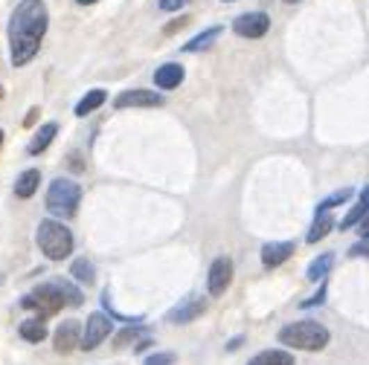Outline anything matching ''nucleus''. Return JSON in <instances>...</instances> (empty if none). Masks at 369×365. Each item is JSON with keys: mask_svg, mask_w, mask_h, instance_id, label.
Instances as JSON below:
<instances>
[{"mask_svg": "<svg viewBox=\"0 0 369 365\" xmlns=\"http://www.w3.org/2000/svg\"><path fill=\"white\" fill-rule=\"evenodd\" d=\"M50 26L44 0H21L9 18V58L12 67H26L38 56L44 32Z\"/></svg>", "mask_w": 369, "mask_h": 365, "instance_id": "f257e3e1", "label": "nucleus"}, {"mask_svg": "<svg viewBox=\"0 0 369 365\" xmlns=\"http://www.w3.org/2000/svg\"><path fill=\"white\" fill-rule=\"evenodd\" d=\"M277 339L288 348H297V351H323V348L329 345L331 334H329V328H323L320 322H291V325H285Z\"/></svg>", "mask_w": 369, "mask_h": 365, "instance_id": "f03ea898", "label": "nucleus"}, {"mask_svg": "<svg viewBox=\"0 0 369 365\" xmlns=\"http://www.w3.org/2000/svg\"><path fill=\"white\" fill-rule=\"evenodd\" d=\"M35 241L41 246V253L50 261H64L73 253V232L64 226L61 221H41Z\"/></svg>", "mask_w": 369, "mask_h": 365, "instance_id": "7ed1b4c3", "label": "nucleus"}, {"mask_svg": "<svg viewBox=\"0 0 369 365\" xmlns=\"http://www.w3.org/2000/svg\"><path fill=\"white\" fill-rule=\"evenodd\" d=\"M79 203H82V186L67 177H58L50 182L47 189V209H50L56 218H73L79 212Z\"/></svg>", "mask_w": 369, "mask_h": 365, "instance_id": "20e7f679", "label": "nucleus"}, {"mask_svg": "<svg viewBox=\"0 0 369 365\" xmlns=\"http://www.w3.org/2000/svg\"><path fill=\"white\" fill-rule=\"evenodd\" d=\"M21 305L26 310H38V319H47V316H56V313L67 302H64V293H61L58 285H41V287L32 290L29 296H24Z\"/></svg>", "mask_w": 369, "mask_h": 365, "instance_id": "39448f33", "label": "nucleus"}, {"mask_svg": "<svg viewBox=\"0 0 369 365\" xmlns=\"http://www.w3.org/2000/svg\"><path fill=\"white\" fill-rule=\"evenodd\" d=\"M110 330H114V322H110L108 313H90L85 322V334H82V351L99 348L110 337Z\"/></svg>", "mask_w": 369, "mask_h": 365, "instance_id": "423d86ee", "label": "nucleus"}, {"mask_svg": "<svg viewBox=\"0 0 369 365\" xmlns=\"http://www.w3.org/2000/svg\"><path fill=\"white\" fill-rule=\"evenodd\" d=\"M82 322L79 319H67V322H61L56 328V334H53V348L58 354H70L76 351V348H82Z\"/></svg>", "mask_w": 369, "mask_h": 365, "instance_id": "0eeeda50", "label": "nucleus"}, {"mask_svg": "<svg viewBox=\"0 0 369 365\" xmlns=\"http://www.w3.org/2000/svg\"><path fill=\"white\" fill-rule=\"evenodd\" d=\"M268 29H270V18L265 12H247V15H238V18L233 21V32L236 35H242V38H262L268 35Z\"/></svg>", "mask_w": 369, "mask_h": 365, "instance_id": "6e6552de", "label": "nucleus"}, {"mask_svg": "<svg viewBox=\"0 0 369 365\" xmlns=\"http://www.w3.org/2000/svg\"><path fill=\"white\" fill-rule=\"evenodd\" d=\"M163 105V96L154 93V90H122L117 99H114V108L117 110H125V108H160Z\"/></svg>", "mask_w": 369, "mask_h": 365, "instance_id": "1a4fd4ad", "label": "nucleus"}, {"mask_svg": "<svg viewBox=\"0 0 369 365\" xmlns=\"http://www.w3.org/2000/svg\"><path fill=\"white\" fill-rule=\"evenodd\" d=\"M233 281V261L227 255H221L213 261L210 267V278H206V285H210V296H224Z\"/></svg>", "mask_w": 369, "mask_h": 365, "instance_id": "9d476101", "label": "nucleus"}, {"mask_svg": "<svg viewBox=\"0 0 369 365\" xmlns=\"http://www.w3.org/2000/svg\"><path fill=\"white\" fill-rule=\"evenodd\" d=\"M204 310H206V298L192 296V298H186V302H181L174 310H169L166 319H169L172 325H186V322H195Z\"/></svg>", "mask_w": 369, "mask_h": 365, "instance_id": "9b49d317", "label": "nucleus"}, {"mask_svg": "<svg viewBox=\"0 0 369 365\" xmlns=\"http://www.w3.org/2000/svg\"><path fill=\"white\" fill-rule=\"evenodd\" d=\"M291 255H294V244L291 241H279V244H265L262 246V264L268 270L279 267V264L288 261Z\"/></svg>", "mask_w": 369, "mask_h": 365, "instance_id": "f8f14e48", "label": "nucleus"}, {"mask_svg": "<svg viewBox=\"0 0 369 365\" xmlns=\"http://www.w3.org/2000/svg\"><path fill=\"white\" fill-rule=\"evenodd\" d=\"M183 67L181 64H163L157 73H154V85L160 87V90H174L183 81Z\"/></svg>", "mask_w": 369, "mask_h": 365, "instance_id": "ddd939ff", "label": "nucleus"}, {"mask_svg": "<svg viewBox=\"0 0 369 365\" xmlns=\"http://www.w3.org/2000/svg\"><path fill=\"white\" fill-rule=\"evenodd\" d=\"M56 134H58V125H56V122H47V125H41V128H38V134L32 137V142L26 145V151H29L32 157L44 154L47 148H50V142L56 139Z\"/></svg>", "mask_w": 369, "mask_h": 365, "instance_id": "4468645a", "label": "nucleus"}, {"mask_svg": "<svg viewBox=\"0 0 369 365\" xmlns=\"http://www.w3.org/2000/svg\"><path fill=\"white\" fill-rule=\"evenodd\" d=\"M38 182H41V171H38V169H26L18 180H15V197H21V201H29V197L38 192Z\"/></svg>", "mask_w": 369, "mask_h": 365, "instance_id": "2eb2a0df", "label": "nucleus"}, {"mask_svg": "<svg viewBox=\"0 0 369 365\" xmlns=\"http://www.w3.org/2000/svg\"><path fill=\"white\" fill-rule=\"evenodd\" d=\"M250 365H294V357L282 351V348H270V351H262L250 359Z\"/></svg>", "mask_w": 369, "mask_h": 365, "instance_id": "dca6fc26", "label": "nucleus"}, {"mask_svg": "<svg viewBox=\"0 0 369 365\" xmlns=\"http://www.w3.org/2000/svg\"><path fill=\"white\" fill-rule=\"evenodd\" d=\"M366 214H369V186L361 192V201H358V203H355V209H352V212L346 214V218H343L341 229H352L355 223H361V221L366 218Z\"/></svg>", "mask_w": 369, "mask_h": 365, "instance_id": "f3484780", "label": "nucleus"}, {"mask_svg": "<svg viewBox=\"0 0 369 365\" xmlns=\"http://www.w3.org/2000/svg\"><path fill=\"white\" fill-rule=\"evenodd\" d=\"M105 99H108V93L105 90H90V93H85V99L76 105V116H88V113H93V110H99L102 105H105Z\"/></svg>", "mask_w": 369, "mask_h": 365, "instance_id": "a211bd4d", "label": "nucleus"}, {"mask_svg": "<svg viewBox=\"0 0 369 365\" xmlns=\"http://www.w3.org/2000/svg\"><path fill=\"white\" fill-rule=\"evenodd\" d=\"M21 339H26V342H44L47 339V325H44V319H26V322H21Z\"/></svg>", "mask_w": 369, "mask_h": 365, "instance_id": "6ab92c4d", "label": "nucleus"}, {"mask_svg": "<svg viewBox=\"0 0 369 365\" xmlns=\"http://www.w3.org/2000/svg\"><path fill=\"white\" fill-rule=\"evenodd\" d=\"M221 26H210V29H204L201 32V35H195V38H192L189 44H183V53H201V49H206V46H210L218 35H221Z\"/></svg>", "mask_w": 369, "mask_h": 365, "instance_id": "aec40b11", "label": "nucleus"}, {"mask_svg": "<svg viewBox=\"0 0 369 365\" xmlns=\"http://www.w3.org/2000/svg\"><path fill=\"white\" fill-rule=\"evenodd\" d=\"M331 267H334V255H331V253H323L320 258L311 261V267H309L306 275H309L311 281H323V278L331 273Z\"/></svg>", "mask_w": 369, "mask_h": 365, "instance_id": "412c9836", "label": "nucleus"}, {"mask_svg": "<svg viewBox=\"0 0 369 365\" xmlns=\"http://www.w3.org/2000/svg\"><path fill=\"white\" fill-rule=\"evenodd\" d=\"M70 275L79 281V285H85V287L93 285V278H96V275H93V264H90L88 258H76V261L70 264Z\"/></svg>", "mask_w": 369, "mask_h": 365, "instance_id": "4be33fe9", "label": "nucleus"}, {"mask_svg": "<svg viewBox=\"0 0 369 365\" xmlns=\"http://www.w3.org/2000/svg\"><path fill=\"white\" fill-rule=\"evenodd\" d=\"M331 229H334V218H331V212L317 214V221H314V226H311V232H309V244H317L320 238H326Z\"/></svg>", "mask_w": 369, "mask_h": 365, "instance_id": "5701e85b", "label": "nucleus"}, {"mask_svg": "<svg viewBox=\"0 0 369 365\" xmlns=\"http://www.w3.org/2000/svg\"><path fill=\"white\" fill-rule=\"evenodd\" d=\"M56 285L61 287V293H64V302H67L70 307H82V305H85V296H82V290H79V287H73L67 278L56 281Z\"/></svg>", "mask_w": 369, "mask_h": 365, "instance_id": "b1692460", "label": "nucleus"}, {"mask_svg": "<svg viewBox=\"0 0 369 365\" xmlns=\"http://www.w3.org/2000/svg\"><path fill=\"white\" fill-rule=\"evenodd\" d=\"M142 334H146V328H142V325H128L125 330H120V334L114 337V342H117V348H122V345H128V342L140 339Z\"/></svg>", "mask_w": 369, "mask_h": 365, "instance_id": "393cba45", "label": "nucleus"}, {"mask_svg": "<svg viewBox=\"0 0 369 365\" xmlns=\"http://www.w3.org/2000/svg\"><path fill=\"white\" fill-rule=\"evenodd\" d=\"M349 197H352V192H349V189H343V192H338V194H331V197H326V201H323V203H320V206H317V214H326V212H331V209H334V206H338V203L349 201Z\"/></svg>", "mask_w": 369, "mask_h": 365, "instance_id": "a878e982", "label": "nucleus"}, {"mask_svg": "<svg viewBox=\"0 0 369 365\" xmlns=\"http://www.w3.org/2000/svg\"><path fill=\"white\" fill-rule=\"evenodd\" d=\"M174 357L172 351H160V354H151V357H146V365H174Z\"/></svg>", "mask_w": 369, "mask_h": 365, "instance_id": "bb28decb", "label": "nucleus"}, {"mask_svg": "<svg viewBox=\"0 0 369 365\" xmlns=\"http://www.w3.org/2000/svg\"><path fill=\"white\" fill-rule=\"evenodd\" d=\"M326 293H329V287H326V285H320V290H317V293H314L311 298H306V302H302L300 307H302V310H309V307H317V305H323Z\"/></svg>", "mask_w": 369, "mask_h": 365, "instance_id": "cd10ccee", "label": "nucleus"}, {"mask_svg": "<svg viewBox=\"0 0 369 365\" xmlns=\"http://www.w3.org/2000/svg\"><path fill=\"white\" fill-rule=\"evenodd\" d=\"M349 255H355V258H369V238H363L361 244H355L349 250Z\"/></svg>", "mask_w": 369, "mask_h": 365, "instance_id": "c85d7f7f", "label": "nucleus"}, {"mask_svg": "<svg viewBox=\"0 0 369 365\" xmlns=\"http://www.w3.org/2000/svg\"><path fill=\"white\" fill-rule=\"evenodd\" d=\"M186 3H189V0H160V9H163V12H178Z\"/></svg>", "mask_w": 369, "mask_h": 365, "instance_id": "c756f323", "label": "nucleus"}, {"mask_svg": "<svg viewBox=\"0 0 369 365\" xmlns=\"http://www.w3.org/2000/svg\"><path fill=\"white\" fill-rule=\"evenodd\" d=\"M186 24H189V18H178V21H172V24H169L163 32H166V35H174V32H178V29H183Z\"/></svg>", "mask_w": 369, "mask_h": 365, "instance_id": "7c9ffc66", "label": "nucleus"}, {"mask_svg": "<svg viewBox=\"0 0 369 365\" xmlns=\"http://www.w3.org/2000/svg\"><path fill=\"white\" fill-rule=\"evenodd\" d=\"M35 119H38V108H32V110L26 113V119H24V125H26V128H32V125H35Z\"/></svg>", "mask_w": 369, "mask_h": 365, "instance_id": "2f4dec72", "label": "nucleus"}, {"mask_svg": "<svg viewBox=\"0 0 369 365\" xmlns=\"http://www.w3.org/2000/svg\"><path fill=\"white\" fill-rule=\"evenodd\" d=\"M242 342H245V337H236V339H230V342H227V351H236V348H242Z\"/></svg>", "mask_w": 369, "mask_h": 365, "instance_id": "473e14b6", "label": "nucleus"}, {"mask_svg": "<svg viewBox=\"0 0 369 365\" xmlns=\"http://www.w3.org/2000/svg\"><path fill=\"white\" fill-rule=\"evenodd\" d=\"M79 160H82V157H79V154H70V165H73V169H76V171H82V169H85V165H82V162H79Z\"/></svg>", "mask_w": 369, "mask_h": 365, "instance_id": "72a5a7b5", "label": "nucleus"}, {"mask_svg": "<svg viewBox=\"0 0 369 365\" xmlns=\"http://www.w3.org/2000/svg\"><path fill=\"white\" fill-rule=\"evenodd\" d=\"M361 235H363V238H369V214H366L363 223H361Z\"/></svg>", "mask_w": 369, "mask_h": 365, "instance_id": "f704fd0d", "label": "nucleus"}, {"mask_svg": "<svg viewBox=\"0 0 369 365\" xmlns=\"http://www.w3.org/2000/svg\"><path fill=\"white\" fill-rule=\"evenodd\" d=\"M146 348H151V339H140V342H137V351H140V354L146 351Z\"/></svg>", "mask_w": 369, "mask_h": 365, "instance_id": "c9c22d12", "label": "nucleus"}, {"mask_svg": "<svg viewBox=\"0 0 369 365\" xmlns=\"http://www.w3.org/2000/svg\"><path fill=\"white\" fill-rule=\"evenodd\" d=\"M76 3H79V6H93L96 0H76Z\"/></svg>", "mask_w": 369, "mask_h": 365, "instance_id": "e433bc0d", "label": "nucleus"}, {"mask_svg": "<svg viewBox=\"0 0 369 365\" xmlns=\"http://www.w3.org/2000/svg\"><path fill=\"white\" fill-rule=\"evenodd\" d=\"M3 137H6V134H3V130H0V148H3Z\"/></svg>", "mask_w": 369, "mask_h": 365, "instance_id": "4c0bfd02", "label": "nucleus"}, {"mask_svg": "<svg viewBox=\"0 0 369 365\" xmlns=\"http://www.w3.org/2000/svg\"><path fill=\"white\" fill-rule=\"evenodd\" d=\"M285 3H297V0H285Z\"/></svg>", "mask_w": 369, "mask_h": 365, "instance_id": "58836bf2", "label": "nucleus"}, {"mask_svg": "<svg viewBox=\"0 0 369 365\" xmlns=\"http://www.w3.org/2000/svg\"><path fill=\"white\" fill-rule=\"evenodd\" d=\"M224 3H233V0H224Z\"/></svg>", "mask_w": 369, "mask_h": 365, "instance_id": "ea45409f", "label": "nucleus"}]
</instances>
